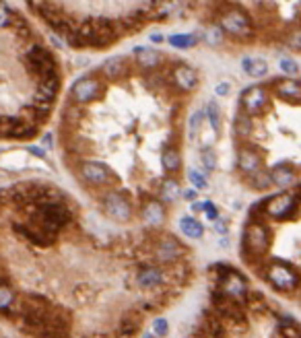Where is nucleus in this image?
I'll return each mask as SVG.
<instances>
[{
  "label": "nucleus",
  "mask_w": 301,
  "mask_h": 338,
  "mask_svg": "<svg viewBox=\"0 0 301 338\" xmlns=\"http://www.w3.org/2000/svg\"><path fill=\"white\" fill-rule=\"evenodd\" d=\"M184 196H186V198H190V200H192V198H194V192H184Z\"/></svg>",
  "instance_id": "nucleus-48"
},
{
  "label": "nucleus",
  "mask_w": 301,
  "mask_h": 338,
  "mask_svg": "<svg viewBox=\"0 0 301 338\" xmlns=\"http://www.w3.org/2000/svg\"><path fill=\"white\" fill-rule=\"evenodd\" d=\"M264 215L275 218V221H283V218H289L291 215L295 213L297 208V196H293L291 192H283L276 194L273 198H268L266 204H262Z\"/></svg>",
  "instance_id": "nucleus-5"
},
{
  "label": "nucleus",
  "mask_w": 301,
  "mask_h": 338,
  "mask_svg": "<svg viewBox=\"0 0 301 338\" xmlns=\"http://www.w3.org/2000/svg\"><path fill=\"white\" fill-rule=\"evenodd\" d=\"M270 240H273V237H270V229L264 223L252 221L246 227L244 241H246V247H248L250 254H254V256L266 254V250L270 247Z\"/></svg>",
  "instance_id": "nucleus-4"
},
{
  "label": "nucleus",
  "mask_w": 301,
  "mask_h": 338,
  "mask_svg": "<svg viewBox=\"0 0 301 338\" xmlns=\"http://www.w3.org/2000/svg\"><path fill=\"white\" fill-rule=\"evenodd\" d=\"M204 116H206V112H202V109H198V112L192 114V118H190V138H196V134L200 132Z\"/></svg>",
  "instance_id": "nucleus-33"
},
{
  "label": "nucleus",
  "mask_w": 301,
  "mask_h": 338,
  "mask_svg": "<svg viewBox=\"0 0 301 338\" xmlns=\"http://www.w3.org/2000/svg\"><path fill=\"white\" fill-rule=\"evenodd\" d=\"M161 165L167 173H176L179 171V167H182V155H179L177 146H165L163 153H161Z\"/></svg>",
  "instance_id": "nucleus-21"
},
{
  "label": "nucleus",
  "mask_w": 301,
  "mask_h": 338,
  "mask_svg": "<svg viewBox=\"0 0 301 338\" xmlns=\"http://www.w3.org/2000/svg\"><path fill=\"white\" fill-rule=\"evenodd\" d=\"M128 72V60L124 56H114L107 58V60L101 64V74L105 78H112V81H118Z\"/></svg>",
  "instance_id": "nucleus-16"
},
{
  "label": "nucleus",
  "mask_w": 301,
  "mask_h": 338,
  "mask_svg": "<svg viewBox=\"0 0 301 338\" xmlns=\"http://www.w3.org/2000/svg\"><path fill=\"white\" fill-rule=\"evenodd\" d=\"M143 338H157V336H155V332H150V334L147 332V334H143Z\"/></svg>",
  "instance_id": "nucleus-47"
},
{
  "label": "nucleus",
  "mask_w": 301,
  "mask_h": 338,
  "mask_svg": "<svg viewBox=\"0 0 301 338\" xmlns=\"http://www.w3.org/2000/svg\"><path fill=\"white\" fill-rule=\"evenodd\" d=\"M233 130L237 136H250L252 134V120H250V116L248 114H237L235 116V122H233Z\"/></svg>",
  "instance_id": "nucleus-28"
},
{
  "label": "nucleus",
  "mask_w": 301,
  "mask_h": 338,
  "mask_svg": "<svg viewBox=\"0 0 301 338\" xmlns=\"http://www.w3.org/2000/svg\"><path fill=\"white\" fill-rule=\"evenodd\" d=\"M215 231L219 233H227V225H225V218H219V221H215Z\"/></svg>",
  "instance_id": "nucleus-42"
},
{
  "label": "nucleus",
  "mask_w": 301,
  "mask_h": 338,
  "mask_svg": "<svg viewBox=\"0 0 301 338\" xmlns=\"http://www.w3.org/2000/svg\"><path fill=\"white\" fill-rule=\"evenodd\" d=\"M237 169L248 177H254L262 171V155L252 146H242L237 153Z\"/></svg>",
  "instance_id": "nucleus-10"
},
{
  "label": "nucleus",
  "mask_w": 301,
  "mask_h": 338,
  "mask_svg": "<svg viewBox=\"0 0 301 338\" xmlns=\"http://www.w3.org/2000/svg\"><path fill=\"white\" fill-rule=\"evenodd\" d=\"M143 221L150 227H157L165 221V208L161 202H147L143 208Z\"/></svg>",
  "instance_id": "nucleus-20"
},
{
  "label": "nucleus",
  "mask_w": 301,
  "mask_h": 338,
  "mask_svg": "<svg viewBox=\"0 0 301 338\" xmlns=\"http://www.w3.org/2000/svg\"><path fill=\"white\" fill-rule=\"evenodd\" d=\"M182 252H184V247L172 235H163L155 245V256L159 262H174L182 256Z\"/></svg>",
  "instance_id": "nucleus-12"
},
{
  "label": "nucleus",
  "mask_w": 301,
  "mask_h": 338,
  "mask_svg": "<svg viewBox=\"0 0 301 338\" xmlns=\"http://www.w3.org/2000/svg\"><path fill=\"white\" fill-rule=\"evenodd\" d=\"M250 182H252L254 188H258V190H264V188H268V186H275V184H273V177H270V171H268V173L260 171V173H256L254 177H250Z\"/></svg>",
  "instance_id": "nucleus-35"
},
{
  "label": "nucleus",
  "mask_w": 301,
  "mask_h": 338,
  "mask_svg": "<svg viewBox=\"0 0 301 338\" xmlns=\"http://www.w3.org/2000/svg\"><path fill=\"white\" fill-rule=\"evenodd\" d=\"M278 68L285 74H297L299 72V64L295 60H291V58H280V60H278Z\"/></svg>",
  "instance_id": "nucleus-36"
},
{
  "label": "nucleus",
  "mask_w": 301,
  "mask_h": 338,
  "mask_svg": "<svg viewBox=\"0 0 301 338\" xmlns=\"http://www.w3.org/2000/svg\"><path fill=\"white\" fill-rule=\"evenodd\" d=\"M229 91H231V85H229L227 81H221V83L215 87V93H217L219 97H225V95H229Z\"/></svg>",
  "instance_id": "nucleus-41"
},
{
  "label": "nucleus",
  "mask_w": 301,
  "mask_h": 338,
  "mask_svg": "<svg viewBox=\"0 0 301 338\" xmlns=\"http://www.w3.org/2000/svg\"><path fill=\"white\" fill-rule=\"evenodd\" d=\"M169 46H174L177 49H186V48H194L198 44V37L194 33H174L167 37Z\"/></svg>",
  "instance_id": "nucleus-26"
},
{
  "label": "nucleus",
  "mask_w": 301,
  "mask_h": 338,
  "mask_svg": "<svg viewBox=\"0 0 301 338\" xmlns=\"http://www.w3.org/2000/svg\"><path fill=\"white\" fill-rule=\"evenodd\" d=\"M206 120H208L210 130L215 134H221V130H223V118H221V107L215 101H210L206 105Z\"/></svg>",
  "instance_id": "nucleus-25"
},
{
  "label": "nucleus",
  "mask_w": 301,
  "mask_h": 338,
  "mask_svg": "<svg viewBox=\"0 0 301 338\" xmlns=\"http://www.w3.org/2000/svg\"><path fill=\"white\" fill-rule=\"evenodd\" d=\"M200 161H202L206 171H215V169L219 167V159H217V153L213 151V148H202V153H200Z\"/></svg>",
  "instance_id": "nucleus-32"
},
{
  "label": "nucleus",
  "mask_w": 301,
  "mask_h": 338,
  "mask_svg": "<svg viewBox=\"0 0 301 338\" xmlns=\"http://www.w3.org/2000/svg\"><path fill=\"white\" fill-rule=\"evenodd\" d=\"M270 177H273V184L278 188H287L295 182V169L289 163H276L270 169Z\"/></svg>",
  "instance_id": "nucleus-18"
},
{
  "label": "nucleus",
  "mask_w": 301,
  "mask_h": 338,
  "mask_svg": "<svg viewBox=\"0 0 301 338\" xmlns=\"http://www.w3.org/2000/svg\"><path fill=\"white\" fill-rule=\"evenodd\" d=\"M134 60L140 68L145 71H153V68L159 66L161 62V54L157 49H150V48H134Z\"/></svg>",
  "instance_id": "nucleus-19"
},
{
  "label": "nucleus",
  "mask_w": 301,
  "mask_h": 338,
  "mask_svg": "<svg viewBox=\"0 0 301 338\" xmlns=\"http://www.w3.org/2000/svg\"><path fill=\"white\" fill-rule=\"evenodd\" d=\"M239 103H242V109L246 114H252V116H258L262 114L266 105H268V91L264 87L260 85H254L246 89L242 93V99H239Z\"/></svg>",
  "instance_id": "nucleus-8"
},
{
  "label": "nucleus",
  "mask_w": 301,
  "mask_h": 338,
  "mask_svg": "<svg viewBox=\"0 0 301 338\" xmlns=\"http://www.w3.org/2000/svg\"><path fill=\"white\" fill-rule=\"evenodd\" d=\"M223 27L221 25H208L206 31H204V42L208 46H221L223 44Z\"/></svg>",
  "instance_id": "nucleus-29"
},
{
  "label": "nucleus",
  "mask_w": 301,
  "mask_h": 338,
  "mask_svg": "<svg viewBox=\"0 0 301 338\" xmlns=\"http://www.w3.org/2000/svg\"><path fill=\"white\" fill-rule=\"evenodd\" d=\"M44 145H50V146L54 145V138H52V134H46V138H44Z\"/></svg>",
  "instance_id": "nucleus-46"
},
{
  "label": "nucleus",
  "mask_w": 301,
  "mask_h": 338,
  "mask_svg": "<svg viewBox=\"0 0 301 338\" xmlns=\"http://www.w3.org/2000/svg\"><path fill=\"white\" fill-rule=\"evenodd\" d=\"M275 91L285 101H301V81H297V78H280L275 83Z\"/></svg>",
  "instance_id": "nucleus-14"
},
{
  "label": "nucleus",
  "mask_w": 301,
  "mask_h": 338,
  "mask_svg": "<svg viewBox=\"0 0 301 338\" xmlns=\"http://www.w3.org/2000/svg\"><path fill=\"white\" fill-rule=\"evenodd\" d=\"M250 25H252V21H250V17L242 11V8H229V11L221 17V27H223V31L231 33V35H237V37H244L250 33Z\"/></svg>",
  "instance_id": "nucleus-7"
},
{
  "label": "nucleus",
  "mask_w": 301,
  "mask_h": 338,
  "mask_svg": "<svg viewBox=\"0 0 301 338\" xmlns=\"http://www.w3.org/2000/svg\"><path fill=\"white\" fill-rule=\"evenodd\" d=\"M188 182L192 184L194 190H206L208 188V180L202 171H198V169H190L188 171Z\"/></svg>",
  "instance_id": "nucleus-31"
},
{
  "label": "nucleus",
  "mask_w": 301,
  "mask_h": 338,
  "mask_svg": "<svg viewBox=\"0 0 301 338\" xmlns=\"http://www.w3.org/2000/svg\"><path fill=\"white\" fill-rule=\"evenodd\" d=\"M15 301H17V295L8 289V285L0 287V310H2V314H8V310H11V305Z\"/></svg>",
  "instance_id": "nucleus-30"
},
{
  "label": "nucleus",
  "mask_w": 301,
  "mask_h": 338,
  "mask_svg": "<svg viewBox=\"0 0 301 338\" xmlns=\"http://www.w3.org/2000/svg\"><path fill=\"white\" fill-rule=\"evenodd\" d=\"M266 281L278 291H293L299 285V274L283 262H275L266 268Z\"/></svg>",
  "instance_id": "nucleus-3"
},
{
  "label": "nucleus",
  "mask_w": 301,
  "mask_h": 338,
  "mask_svg": "<svg viewBox=\"0 0 301 338\" xmlns=\"http://www.w3.org/2000/svg\"><path fill=\"white\" fill-rule=\"evenodd\" d=\"M138 328H140V317L136 314H132V315L128 314V315H124L122 320H120V334L126 336V338L132 336Z\"/></svg>",
  "instance_id": "nucleus-27"
},
{
  "label": "nucleus",
  "mask_w": 301,
  "mask_h": 338,
  "mask_svg": "<svg viewBox=\"0 0 301 338\" xmlns=\"http://www.w3.org/2000/svg\"><path fill=\"white\" fill-rule=\"evenodd\" d=\"M192 211H194V213L204 211V202H198V200H194V202H192Z\"/></svg>",
  "instance_id": "nucleus-44"
},
{
  "label": "nucleus",
  "mask_w": 301,
  "mask_h": 338,
  "mask_svg": "<svg viewBox=\"0 0 301 338\" xmlns=\"http://www.w3.org/2000/svg\"><path fill=\"white\" fill-rule=\"evenodd\" d=\"M179 196H184L182 192V186L176 177H165L163 184H161V200L167 204H174Z\"/></svg>",
  "instance_id": "nucleus-22"
},
{
  "label": "nucleus",
  "mask_w": 301,
  "mask_h": 338,
  "mask_svg": "<svg viewBox=\"0 0 301 338\" xmlns=\"http://www.w3.org/2000/svg\"><path fill=\"white\" fill-rule=\"evenodd\" d=\"M163 270L157 266H143L136 274V283L138 287H143V289H150V287H157L163 283Z\"/></svg>",
  "instance_id": "nucleus-17"
},
{
  "label": "nucleus",
  "mask_w": 301,
  "mask_h": 338,
  "mask_svg": "<svg viewBox=\"0 0 301 338\" xmlns=\"http://www.w3.org/2000/svg\"><path fill=\"white\" fill-rule=\"evenodd\" d=\"M25 62H27V68L39 78V81H46L50 76H58L54 56L42 46L29 48L27 54H25Z\"/></svg>",
  "instance_id": "nucleus-1"
},
{
  "label": "nucleus",
  "mask_w": 301,
  "mask_h": 338,
  "mask_svg": "<svg viewBox=\"0 0 301 338\" xmlns=\"http://www.w3.org/2000/svg\"><path fill=\"white\" fill-rule=\"evenodd\" d=\"M103 91H105V85L95 76H81L78 81H75L73 89H70L73 99L78 105H87L95 101V99L103 95Z\"/></svg>",
  "instance_id": "nucleus-2"
},
{
  "label": "nucleus",
  "mask_w": 301,
  "mask_h": 338,
  "mask_svg": "<svg viewBox=\"0 0 301 338\" xmlns=\"http://www.w3.org/2000/svg\"><path fill=\"white\" fill-rule=\"evenodd\" d=\"M172 78H174V85L179 89V91H194L196 85H198V74L192 66H188V64H177L174 68V72H172Z\"/></svg>",
  "instance_id": "nucleus-13"
},
{
  "label": "nucleus",
  "mask_w": 301,
  "mask_h": 338,
  "mask_svg": "<svg viewBox=\"0 0 301 338\" xmlns=\"http://www.w3.org/2000/svg\"><path fill=\"white\" fill-rule=\"evenodd\" d=\"M242 68H244V72L252 78H262L268 72V64L262 60V58H244Z\"/></svg>",
  "instance_id": "nucleus-23"
},
{
  "label": "nucleus",
  "mask_w": 301,
  "mask_h": 338,
  "mask_svg": "<svg viewBox=\"0 0 301 338\" xmlns=\"http://www.w3.org/2000/svg\"><path fill=\"white\" fill-rule=\"evenodd\" d=\"M297 200H301V186H299V190H297Z\"/></svg>",
  "instance_id": "nucleus-49"
},
{
  "label": "nucleus",
  "mask_w": 301,
  "mask_h": 338,
  "mask_svg": "<svg viewBox=\"0 0 301 338\" xmlns=\"http://www.w3.org/2000/svg\"><path fill=\"white\" fill-rule=\"evenodd\" d=\"M179 229L186 237H192V240H200L204 235V227L202 223L194 217H182L179 218Z\"/></svg>",
  "instance_id": "nucleus-24"
},
{
  "label": "nucleus",
  "mask_w": 301,
  "mask_h": 338,
  "mask_svg": "<svg viewBox=\"0 0 301 338\" xmlns=\"http://www.w3.org/2000/svg\"><path fill=\"white\" fill-rule=\"evenodd\" d=\"M150 42H153V44H161V42H163V35L153 33V35H150Z\"/></svg>",
  "instance_id": "nucleus-45"
},
{
  "label": "nucleus",
  "mask_w": 301,
  "mask_h": 338,
  "mask_svg": "<svg viewBox=\"0 0 301 338\" xmlns=\"http://www.w3.org/2000/svg\"><path fill=\"white\" fill-rule=\"evenodd\" d=\"M219 289L227 297H231V299L233 297H246L248 295V281L237 270L227 268V270H223L219 276Z\"/></svg>",
  "instance_id": "nucleus-9"
},
{
  "label": "nucleus",
  "mask_w": 301,
  "mask_h": 338,
  "mask_svg": "<svg viewBox=\"0 0 301 338\" xmlns=\"http://www.w3.org/2000/svg\"><path fill=\"white\" fill-rule=\"evenodd\" d=\"M101 206H103V213L109 218H116V221H128V218L132 217V204H130L128 198L120 192L103 194Z\"/></svg>",
  "instance_id": "nucleus-6"
},
{
  "label": "nucleus",
  "mask_w": 301,
  "mask_h": 338,
  "mask_svg": "<svg viewBox=\"0 0 301 338\" xmlns=\"http://www.w3.org/2000/svg\"><path fill=\"white\" fill-rule=\"evenodd\" d=\"M2 19H0V27L2 29H6V27H11V25H15V21H17V15L13 17V13H11V8L8 6H2Z\"/></svg>",
  "instance_id": "nucleus-39"
},
{
  "label": "nucleus",
  "mask_w": 301,
  "mask_h": 338,
  "mask_svg": "<svg viewBox=\"0 0 301 338\" xmlns=\"http://www.w3.org/2000/svg\"><path fill=\"white\" fill-rule=\"evenodd\" d=\"M58 91H60V78L58 76H50V78H46V81H39V85L35 89V101L52 105Z\"/></svg>",
  "instance_id": "nucleus-15"
},
{
  "label": "nucleus",
  "mask_w": 301,
  "mask_h": 338,
  "mask_svg": "<svg viewBox=\"0 0 301 338\" xmlns=\"http://www.w3.org/2000/svg\"><path fill=\"white\" fill-rule=\"evenodd\" d=\"M29 153H33V155H35V157H39V159H46L44 148H39V146H29Z\"/></svg>",
  "instance_id": "nucleus-43"
},
{
  "label": "nucleus",
  "mask_w": 301,
  "mask_h": 338,
  "mask_svg": "<svg viewBox=\"0 0 301 338\" xmlns=\"http://www.w3.org/2000/svg\"><path fill=\"white\" fill-rule=\"evenodd\" d=\"M204 328H206V332L210 334V338H223L225 330H223V326H221L219 317H206Z\"/></svg>",
  "instance_id": "nucleus-34"
},
{
  "label": "nucleus",
  "mask_w": 301,
  "mask_h": 338,
  "mask_svg": "<svg viewBox=\"0 0 301 338\" xmlns=\"http://www.w3.org/2000/svg\"><path fill=\"white\" fill-rule=\"evenodd\" d=\"M204 213H206V217H208L213 223L221 218V217H219V211H217V206L210 202V200H204Z\"/></svg>",
  "instance_id": "nucleus-40"
},
{
  "label": "nucleus",
  "mask_w": 301,
  "mask_h": 338,
  "mask_svg": "<svg viewBox=\"0 0 301 338\" xmlns=\"http://www.w3.org/2000/svg\"><path fill=\"white\" fill-rule=\"evenodd\" d=\"M153 332H155L157 338H161V336H165L169 332V324H167L165 317H157V320L153 322Z\"/></svg>",
  "instance_id": "nucleus-37"
},
{
  "label": "nucleus",
  "mask_w": 301,
  "mask_h": 338,
  "mask_svg": "<svg viewBox=\"0 0 301 338\" xmlns=\"http://www.w3.org/2000/svg\"><path fill=\"white\" fill-rule=\"evenodd\" d=\"M81 175H83V180L91 186H105L109 180H112L109 167L105 163H99V161H83L81 163Z\"/></svg>",
  "instance_id": "nucleus-11"
},
{
  "label": "nucleus",
  "mask_w": 301,
  "mask_h": 338,
  "mask_svg": "<svg viewBox=\"0 0 301 338\" xmlns=\"http://www.w3.org/2000/svg\"><path fill=\"white\" fill-rule=\"evenodd\" d=\"M287 46L291 49H297V52H301V29H295V31H291L287 35Z\"/></svg>",
  "instance_id": "nucleus-38"
}]
</instances>
